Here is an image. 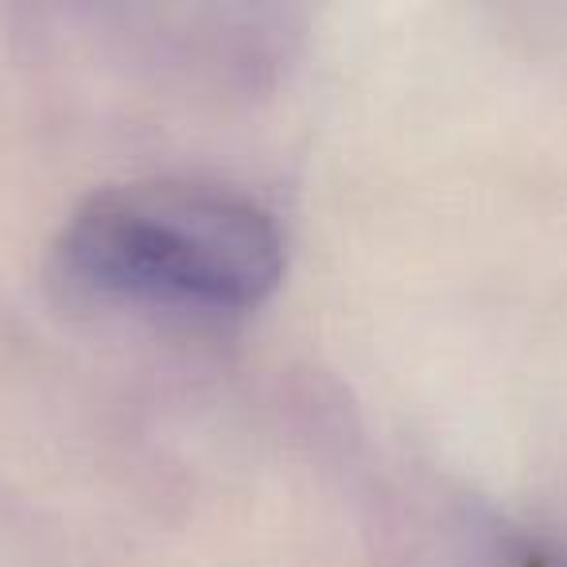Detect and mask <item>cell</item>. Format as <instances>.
<instances>
[{
  "mask_svg": "<svg viewBox=\"0 0 567 567\" xmlns=\"http://www.w3.org/2000/svg\"><path fill=\"white\" fill-rule=\"evenodd\" d=\"M513 567H567V556H556V551L544 548H520L513 556Z\"/></svg>",
  "mask_w": 567,
  "mask_h": 567,
  "instance_id": "7a4b0ae2",
  "label": "cell"
},
{
  "mask_svg": "<svg viewBox=\"0 0 567 567\" xmlns=\"http://www.w3.org/2000/svg\"><path fill=\"white\" fill-rule=\"evenodd\" d=\"M55 268L66 292L102 308L226 319L276 292L284 234L257 198L234 187L125 183L71 214Z\"/></svg>",
  "mask_w": 567,
  "mask_h": 567,
  "instance_id": "6da1fadb",
  "label": "cell"
}]
</instances>
